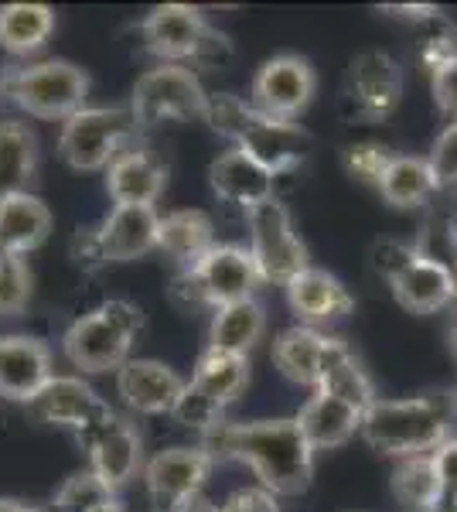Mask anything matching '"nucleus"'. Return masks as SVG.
I'll use <instances>...</instances> for the list:
<instances>
[{
  "label": "nucleus",
  "mask_w": 457,
  "mask_h": 512,
  "mask_svg": "<svg viewBox=\"0 0 457 512\" xmlns=\"http://www.w3.org/2000/svg\"><path fill=\"white\" fill-rule=\"evenodd\" d=\"M318 93V72L301 55H273L253 76V106L267 117L294 120Z\"/></svg>",
  "instance_id": "nucleus-15"
},
{
  "label": "nucleus",
  "mask_w": 457,
  "mask_h": 512,
  "mask_svg": "<svg viewBox=\"0 0 457 512\" xmlns=\"http://www.w3.org/2000/svg\"><path fill=\"white\" fill-rule=\"evenodd\" d=\"M93 512H127V509H123V502H120V499H116V495H113L110 502H103V506H99V509H93Z\"/></svg>",
  "instance_id": "nucleus-45"
},
{
  "label": "nucleus",
  "mask_w": 457,
  "mask_h": 512,
  "mask_svg": "<svg viewBox=\"0 0 457 512\" xmlns=\"http://www.w3.org/2000/svg\"><path fill=\"white\" fill-rule=\"evenodd\" d=\"M209 93L202 79L188 65H154L137 79L130 113L137 127H161V123L205 120Z\"/></svg>",
  "instance_id": "nucleus-9"
},
{
  "label": "nucleus",
  "mask_w": 457,
  "mask_h": 512,
  "mask_svg": "<svg viewBox=\"0 0 457 512\" xmlns=\"http://www.w3.org/2000/svg\"><path fill=\"white\" fill-rule=\"evenodd\" d=\"M222 512H280L277 495L267 492L263 485H249V489H236L219 506Z\"/></svg>",
  "instance_id": "nucleus-41"
},
{
  "label": "nucleus",
  "mask_w": 457,
  "mask_h": 512,
  "mask_svg": "<svg viewBox=\"0 0 457 512\" xmlns=\"http://www.w3.org/2000/svg\"><path fill=\"white\" fill-rule=\"evenodd\" d=\"M178 512H222V509L215 506V502L205 499V495H195V499H188Z\"/></svg>",
  "instance_id": "nucleus-43"
},
{
  "label": "nucleus",
  "mask_w": 457,
  "mask_h": 512,
  "mask_svg": "<svg viewBox=\"0 0 457 512\" xmlns=\"http://www.w3.org/2000/svg\"><path fill=\"white\" fill-rule=\"evenodd\" d=\"M287 301H290V311L301 321H307V328L321 325V321H338L355 308V297L348 294V287L342 280L318 267H307L304 274H297L290 280Z\"/></svg>",
  "instance_id": "nucleus-23"
},
{
  "label": "nucleus",
  "mask_w": 457,
  "mask_h": 512,
  "mask_svg": "<svg viewBox=\"0 0 457 512\" xmlns=\"http://www.w3.org/2000/svg\"><path fill=\"white\" fill-rule=\"evenodd\" d=\"M171 417L178 420V424L195 427V431L205 434L209 427L222 424V407H219V403H212L205 393H198L191 383H185V390H181L178 403H174Z\"/></svg>",
  "instance_id": "nucleus-37"
},
{
  "label": "nucleus",
  "mask_w": 457,
  "mask_h": 512,
  "mask_svg": "<svg viewBox=\"0 0 457 512\" xmlns=\"http://www.w3.org/2000/svg\"><path fill=\"white\" fill-rule=\"evenodd\" d=\"M38 168V137L24 120H0V195L28 192Z\"/></svg>",
  "instance_id": "nucleus-29"
},
{
  "label": "nucleus",
  "mask_w": 457,
  "mask_h": 512,
  "mask_svg": "<svg viewBox=\"0 0 457 512\" xmlns=\"http://www.w3.org/2000/svg\"><path fill=\"white\" fill-rule=\"evenodd\" d=\"M52 233V209L31 192L0 195V256H28Z\"/></svg>",
  "instance_id": "nucleus-24"
},
{
  "label": "nucleus",
  "mask_w": 457,
  "mask_h": 512,
  "mask_svg": "<svg viewBox=\"0 0 457 512\" xmlns=\"http://www.w3.org/2000/svg\"><path fill=\"white\" fill-rule=\"evenodd\" d=\"M144 315L130 301H106L96 311L76 318L62 335V352L82 373H116L130 362Z\"/></svg>",
  "instance_id": "nucleus-4"
},
{
  "label": "nucleus",
  "mask_w": 457,
  "mask_h": 512,
  "mask_svg": "<svg viewBox=\"0 0 457 512\" xmlns=\"http://www.w3.org/2000/svg\"><path fill=\"white\" fill-rule=\"evenodd\" d=\"M140 38L151 55L164 65H222L232 55L229 38L219 35L198 7L188 4H164L154 7L140 24Z\"/></svg>",
  "instance_id": "nucleus-7"
},
{
  "label": "nucleus",
  "mask_w": 457,
  "mask_h": 512,
  "mask_svg": "<svg viewBox=\"0 0 457 512\" xmlns=\"http://www.w3.org/2000/svg\"><path fill=\"white\" fill-rule=\"evenodd\" d=\"M413 31H417V48H420L423 69L434 72L440 65L457 59V28L440 11H434L430 18H423L420 24H413Z\"/></svg>",
  "instance_id": "nucleus-33"
},
{
  "label": "nucleus",
  "mask_w": 457,
  "mask_h": 512,
  "mask_svg": "<svg viewBox=\"0 0 457 512\" xmlns=\"http://www.w3.org/2000/svg\"><path fill=\"white\" fill-rule=\"evenodd\" d=\"M434 468L440 485L434 512H457V437H447L434 451Z\"/></svg>",
  "instance_id": "nucleus-38"
},
{
  "label": "nucleus",
  "mask_w": 457,
  "mask_h": 512,
  "mask_svg": "<svg viewBox=\"0 0 457 512\" xmlns=\"http://www.w3.org/2000/svg\"><path fill=\"white\" fill-rule=\"evenodd\" d=\"M393 495L396 502L413 512H434L437 506V468H434V451L430 454H413V458H403L393 472Z\"/></svg>",
  "instance_id": "nucleus-32"
},
{
  "label": "nucleus",
  "mask_w": 457,
  "mask_h": 512,
  "mask_svg": "<svg viewBox=\"0 0 457 512\" xmlns=\"http://www.w3.org/2000/svg\"><path fill=\"white\" fill-rule=\"evenodd\" d=\"M447 270H451V284H454V297H457V243H454V263Z\"/></svg>",
  "instance_id": "nucleus-46"
},
{
  "label": "nucleus",
  "mask_w": 457,
  "mask_h": 512,
  "mask_svg": "<svg viewBox=\"0 0 457 512\" xmlns=\"http://www.w3.org/2000/svg\"><path fill=\"white\" fill-rule=\"evenodd\" d=\"M249 222V253L256 260L263 284H290L297 274H304L311 263H307V246L301 233L294 229L287 205L277 195L267 202L253 205L246 212Z\"/></svg>",
  "instance_id": "nucleus-11"
},
{
  "label": "nucleus",
  "mask_w": 457,
  "mask_h": 512,
  "mask_svg": "<svg viewBox=\"0 0 457 512\" xmlns=\"http://www.w3.org/2000/svg\"><path fill=\"white\" fill-rule=\"evenodd\" d=\"M0 512H45V509L28 506V502H21V499H0Z\"/></svg>",
  "instance_id": "nucleus-44"
},
{
  "label": "nucleus",
  "mask_w": 457,
  "mask_h": 512,
  "mask_svg": "<svg viewBox=\"0 0 457 512\" xmlns=\"http://www.w3.org/2000/svg\"><path fill=\"white\" fill-rule=\"evenodd\" d=\"M157 212L151 205H127L113 209L93 229L103 263H130L157 250Z\"/></svg>",
  "instance_id": "nucleus-20"
},
{
  "label": "nucleus",
  "mask_w": 457,
  "mask_h": 512,
  "mask_svg": "<svg viewBox=\"0 0 457 512\" xmlns=\"http://www.w3.org/2000/svg\"><path fill=\"white\" fill-rule=\"evenodd\" d=\"M263 284L249 246L215 243L191 270H185L171 287V297L181 308H226V304L249 301Z\"/></svg>",
  "instance_id": "nucleus-6"
},
{
  "label": "nucleus",
  "mask_w": 457,
  "mask_h": 512,
  "mask_svg": "<svg viewBox=\"0 0 457 512\" xmlns=\"http://www.w3.org/2000/svg\"><path fill=\"white\" fill-rule=\"evenodd\" d=\"M0 96L28 117L69 120L86 106L89 76L76 62L45 59L35 65H11L0 72Z\"/></svg>",
  "instance_id": "nucleus-5"
},
{
  "label": "nucleus",
  "mask_w": 457,
  "mask_h": 512,
  "mask_svg": "<svg viewBox=\"0 0 457 512\" xmlns=\"http://www.w3.org/2000/svg\"><path fill=\"white\" fill-rule=\"evenodd\" d=\"M379 192L396 209H417L434 195V175H430L427 158H413V154H393L386 175L379 178Z\"/></svg>",
  "instance_id": "nucleus-31"
},
{
  "label": "nucleus",
  "mask_w": 457,
  "mask_h": 512,
  "mask_svg": "<svg viewBox=\"0 0 457 512\" xmlns=\"http://www.w3.org/2000/svg\"><path fill=\"white\" fill-rule=\"evenodd\" d=\"M52 376V352L41 338L0 335V396L4 400L31 403Z\"/></svg>",
  "instance_id": "nucleus-19"
},
{
  "label": "nucleus",
  "mask_w": 457,
  "mask_h": 512,
  "mask_svg": "<svg viewBox=\"0 0 457 512\" xmlns=\"http://www.w3.org/2000/svg\"><path fill=\"white\" fill-rule=\"evenodd\" d=\"M386 14H396V18H403V21H410V24H420L423 18H430V14L437 11V7H430V4H413V7H406V4H389V7H382Z\"/></svg>",
  "instance_id": "nucleus-42"
},
{
  "label": "nucleus",
  "mask_w": 457,
  "mask_h": 512,
  "mask_svg": "<svg viewBox=\"0 0 457 512\" xmlns=\"http://www.w3.org/2000/svg\"><path fill=\"white\" fill-rule=\"evenodd\" d=\"M430 96L444 117L457 120V59L430 72Z\"/></svg>",
  "instance_id": "nucleus-40"
},
{
  "label": "nucleus",
  "mask_w": 457,
  "mask_h": 512,
  "mask_svg": "<svg viewBox=\"0 0 457 512\" xmlns=\"http://www.w3.org/2000/svg\"><path fill=\"white\" fill-rule=\"evenodd\" d=\"M342 161H345V171L352 178L365 181V185H379V178L386 175V168H389V161H393V154H389L386 144H372V140H365V144L345 147Z\"/></svg>",
  "instance_id": "nucleus-36"
},
{
  "label": "nucleus",
  "mask_w": 457,
  "mask_h": 512,
  "mask_svg": "<svg viewBox=\"0 0 457 512\" xmlns=\"http://www.w3.org/2000/svg\"><path fill=\"white\" fill-rule=\"evenodd\" d=\"M31 417L52 427H69V431H82L93 420H99L110 410V403L99 396L93 386L82 383L79 376H52L28 403Z\"/></svg>",
  "instance_id": "nucleus-17"
},
{
  "label": "nucleus",
  "mask_w": 457,
  "mask_h": 512,
  "mask_svg": "<svg viewBox=\"0 0 457 512\" xmlns=\"http://www.w3.org/2000/svg\"><path fill=\"white\" fill-rule=\"evenodd\" d=\"M362 410L352 407L342 396L328 393V390H314L311 400L301 407L297 414V427H301L304 441L311 444V451H331L342 448L362 431Z\"/></svg>",
  "instance_id": "nucleus-21"
},
{
  "label": "nucleus",
  "mask_w": 457,
  "mask_h": 512,
  "mask_svg": "<svg viewBox=\"0 0 457 512\" xmlns=\"http://www.w3.org/2000/svg\"><path fill=\"white\" fill-rule=\"evenodd\" d=\"M403 99V65L389 52L369 48L355 55L345 72L342 110L355 123H382L396 113Z\"/></svg>",
  "instance_id": "nucleus-12"
},
{
  "label": "nucleus",
  "mask_w": 457,
  "mask_h": 512,
  "mask_svg": "<svg viewBox=\"0 0 457 512\" xmlns=\"http://www.w3.org/2000/svg\"><path fill=\"white\" fill-rule=\"evenodd\" d=\"M215 246V226L202 209H178L157 219V250L191 270Z\"/></svg>",
  "instance_id": "nucleus-26"
},
{
  "label": "nucleus",
  "mask_w": 457,
  "mask_h": 512,
  "mask_svg": "<svg viewBox=\"0 0 457 512\" xmlns=\"http://www.w3.org/2000/svg\"><path fill=\"white\" fill-rule=\"evenodd\" d=\"M451 342H454V352H457V325H454V332H451Z\"/></svg>",
  "instance_id": "nucleus-47"
},
{
  "label": "nucleus",
  "mask_w": 457,
  "mask_h": 512,
  "mask_svg": "<svg viewBox=\"0 0 457 512\" xmlns=\"http://www.w3.org/2000/svg\"><path fill=\"white\" fill-rule=\"evenodd\" d=\"M168 185V168L154 158L151 151H120L106 168V192H110L116 209L127 205H151L161 198Z\"/></svg>",
  "instance_id": "nucleus-22"
},
{
  "label": "nucleus",
  "mask_w": 457,
  "mask_h": 512,
  "mask_svg": "<svg viewBox=\"0 0 457 512\" xmlns=\"http://www.w3.org/2000/svg\"><path fill=\"white\" fill-rule=\"evenodd\" d=\"M198 393H205L212 403H219L222 410L232 400H239L243 390L249 386V359L246 355H229V352H215L205 349L195 362V373L188 379Z\"/></svg>",
  "instance_id": "nucleus-28"
},
{
  "label": "nucleus",
  "mask_w": 457,
  "mask_h": 512,
  "mask_svg": "<svg viewBox=\"0 0 457 512\" xmlns=\"http://www.w3.org/2000/svg\"><path fill=\"white\" fill-rule=\"evenodd\" d=\"M457 424V393H423L410 400H376L362 417V437L389 458L430 454L451 437Z\"/></svg>",
  "instance_id": "nucleus-2"
},
{
  "label": "nucleus",
  "mask_w": 457,
  "mask_h": 512,
  "mask_svg": "<svg viewBox=\"0 0 457 512\" xmlns=\"http://www.w3.org/2000/svg\"><path fill=\"white\" fill-rule=\"evenodd\" d=\"M427 164L437 188L457 185V120L434 140V151H430Z\"/></svg>",
  "instance_id": "nucleus-39"
},
{
  "label": "nucleus",
  "mask_w": 457,
  "mask_h": 512,
  "mask_svg": "<svg viewBox=\"0 0 457 512\" xmlns=\"http://www.w3.org/2000/svg\"><path fill=\"white\" fill-rule=\"evenodd\" d=\"M79 448L89 454V472L110 492L130 485L140 472V437L134 427L123 417H116L113 410H106L103 417L93 420L89 427H82L76 434Z\"/></svg>",
  "instance_id": "nucleus-13"
},
{
  "label": "nucleus",
  "mask_w": 457,
  "mask_h": 512,
  "mask_svg": "<svg viewBox=\"0 0 457 512\" xmlns=\"http://www.w3.org/2000/svg\"><path fill=\"white\" fill-rule=\"evenodd\" d=\"M352 355L342 338L321 335L318 328H287L273 338V366L284 373L290 383L318 390V386L335 373L338 366Z\"/></svg>",
  "instance_id": "nucleus-14"
},
{
  "label": "nucleus",
  "mask_w": 457,
  "mask_h": 512,
  "mask_svg": "<svg viewBox=\"0 0 457 512\" xmlns=\"http://www.w3.org/2000/svg\"><path fill=\"white\" fill-rule=\"evenodd\" d=\"M31 301V267L24 256H0V318H18Z\"/></svg>",
  "instance_id": "nucleus-35"
},
{
  "label": "nucleus",
  "mask_w": 457,
  "mask_h": 512,
  "mask_svg": "<svg viewBox=\"0 0 457 512\" xmlns=\"http://www.w3.org/2000/svg\"><path fill=\"white\" fill-rule=\"evenodd\" d=\"M181 390H185V379L157 359H130L116 369V393L137 414H171Z\"/></svg>",
  "instance_id": "nucleus-18"
},
{
  "label": "nucleus",
  "mask_w": 457,
  "mask_h": 512,
  "mask_svg": "<svg viewBox=\"0 0 457 512\" xmlns=\"http://www.w3.org/2000/svg\"><path fill=\"white\" fill-rule=\"evenodd\" d=\"M202 451L212 461H243L273 495H301L314 478V451L297 420H253L215 424L202 434Z\"/></svg>",
  "instance_id": "nucleus-1"
},
{
  "label": "nucleus",
  "mask_w": 457,
  "mask_h": 512,
  "mask_svg": "<svg viewBox=\"0 0 457 512\" xmlns=\"http://www.w3.org/2000/svg\"><path fill=\"white\" fill-rule=\"evenodd\" d=\"M215 461L209 458V451L195 448H168L161 454H154L144 465V485L151 495L157 512H178L188 499L202 495V485L209 478Z\"/></svg>",
  "instance_id": "nucleus-16"
},
{
  "label": "nucleus",
  "mask_w": 457,
  "mask_h": 512,
  "mask_svg": "<svg viewBox=\"0 0 457 512\" xmlns=\"http://www.w3.org/2000/svg\"><path fill=\"white\" fill-rule=\"evenodd\" d=\"M209 181H212V192L219 195L222 202L243 205L246 212L253 209V205L273 198V185H277V178H273L267 168H260V164L253 158H246L243 151H236V147L212 161Z\"/></svg>",
  "instance_id": "nucleus-25"
},
{
  "label": "nucleus",
  "mask_w": 457,
  "mask_h": 512,
  "mask_svg": "<svg viewBox=\"0 0 457 512\" xmlns=\"http://www.w3.org/2000/svg\"><path fill=\"white\" fill-rule=\"evenodd\" d=\"M454 393H457V386H454Z\"/></svg>",
  "instance_id": "nucleus-48"
},
{
  "label": "nucleus",
  "mask_w": 457,
  "mask_h": 512,
  "mask_svg": "<svg viewBox=\"0 0 457 512\" xmlns=\"http://www.w3.org/2000/svg\"><path fill=\"white\" fill-rule=\"evenodd\" d=\"M267 332V311L256 297L249 301L226 304L215 308L212 325H209V349L229 352V355H249L256 342Z\"/></svg>",
  "instance_id": "nucleus-27"
},
{
  "label": "nucleus",
  "mask_w": 457,
  "mask_h": 512,
  "mask_svg": "<svg viewBox=\"0 0 457 512\" xmlns=\"http://www.w3.org/2000/svg\"><path fill=\"white\" fill-rule=\"evenodd\" d=\"M55 11L48 4H4L0 7V48L11 55H31L52 38Z\"/></svg>",
  "instance_id": "nucleus-30"
},
{
  "label": "nucleus",
  "mask_w": 457,
  "mask_h": 512,
  "mask_svg": "<svg viewBox=\"0 0 457 512\" xmlns=\"http://www.w3.org/2000/svg\"><path fill=\"white\" fill-rule=\"evenodd\" d=\"M376 267L379 274H386L396 301L406 311H413V315H434V311L447 308L454 301V284L447 263L423 253L420 246L386 239V243L376 246Z\"/></svg>",
  "instance_id": "nucleus-8"
},
{
  "label": "nucleus",
  "mask_w": 457,
  "mask_h": 512,
  "mask_svg": "<svg viewBox=\"0 0 457 512\" xmlns=\"http://www.w3.org/2000/svg\"><path fill=\"white\" fill-rule=\"evenodd\" d=\"M205 120H209L215 134L229 137L236 144V151H243L260 168H267L273 178L297 168L311 151V134L301 123L267 117L253 103H243L232 93H209Z\"/></svg>",
  "instance_id": "nucleus-3"
},
{
  "label": "nucleus",
  "mask_w": 457,
  "mask_h": 512,
  "mask_svg": "<svg viewBox=\"0 0 457 512\" xmlns=\"http://www.w3.org/2000/svg\"><path fill=\"white\" fill-rule=\"evenodd\" d=\"M110 499H113V492L86 468V472H76V475L65 478L62 489L55 492L52 506H55V512H93Z\"/></svg>",
  "instance_id": "nucleus-34"
},
{
  "label": "nucleus",
  "mask_w": 457,
  "mask_h": 512,
  "mask_svg": "<svg viewBox=\"0 0 457 512\" xmlns=\"http://www.w3.org/2000/svg\"><path fill=\"white\" fill-rule=\"evenodd\" d=\"M137 130L134 113L120 106H82L62 123L58 154L76 171H103Z\"/></svg>",
  "instance_id": "nucleus-10"
}]
</instances>
